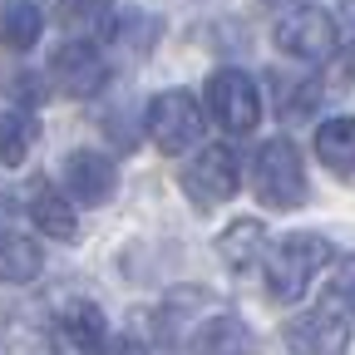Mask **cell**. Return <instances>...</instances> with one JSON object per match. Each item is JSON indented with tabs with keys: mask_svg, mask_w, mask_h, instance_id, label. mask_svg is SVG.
Returning <instances> with one entry per match:
<instances>
[{
	"mask_svg": "<svg viewBox=\"0 0 355 355\" xmlns=\"http://www.w3.org/2000/svg\"><path fill=\"white\" fill-rule=\"evenodd\" d=\"M282 340L296 355H345L350 350V316H340V306H311L301 316L282 326Z\"/></svg>",
	"mask_w": 355,
	"mask_h": 355,
	"instance_id": "7",
	"label": "cell"
},
{
	"mask_svg": "<svg viewBox=\"0 0 355 355\" xmlns=\"http://www.w3.org/2000/svg\"><path fill=\"white\" fill-rule=\"evenodd\" d=\"M183 198L198 207V212H217L222 202L237 198V183H242V158L232 144H207L188 158L183 168Z\"/></svg>",
	"mask_w": 355,
	"mask_h": 355,
	"instance_id": "2",
	"label": "cell"
},
{
	"mask_svg": "<svg viewBox=\"0 0 355 355\" xmlns=\"http://www.w3.org/2000/svg\"><path fill=\"white\" fill-rule=\"evenodd\" d=\"M202 109L227 133H252L261 123V94L247 69H217L202 89Z\"/></svg>",
	"mask_w": 355,
	"mask_h": 355,
	"instance_id": "6",
	"label": "cell"
},
{
	"mask_svg": "<svg viewBox=\"0 0 355 355\" xmlns=\"http://www.w3.org/2000/svg\"><path fill=\"white\" fill-rule=\"evenodd\" d=\"M104 40L109 44H123L128 55H148L153 44H158V20L144 15V10H123L104 25Z\"/></svg>",
	"mask_w": 355,
	"mask_h": 355,
	"instance_id": "18",
	"label": "cell"
},
{
	"mask_svg": "<svg viewBox=\"0 0 355 355\" xmlns=\"http://www.w3.org/2000/svg\"><path fill=\"white\" fill-rule=\"evenodd\" d=\"M40 139V123L25 109H0V168H20Z\"/></svg>",
	"mask_w": 355,
	"mask_h": 355,
	"instance_id": "17",
	"label": "cell"
},
{
	"mask_svg": "<svg viewBox=\"0 0 355 355\" xmlns=\"http://www.w3.org/2000/svg\"><path fill=\"white\" fill-rule=\"evenodd\" d=\"M316 158L336 173V178H350L355 173V119H326L316 128Z\"/></svg>",
	"mask_w": 355,
	"mask_h": 355,
	"instance_id": "15",
	"label": "cell"
},
{
	"mask_svg": "<svg viewBox=\"0 0 355 355\" xmlns=\"http://www.w3.org/2000/svg\"><path fill=\"white\" fill-rule=\"evenodd\" d=\"M60 178H64V198L79 202V207H104L119 188V168L109 163V153L99 148H74L64 153L60 163Z\"/></svg>",
	"mask_w": 355,
	"mask_h": 355,
	"instance_id": "9",
	"label": "cell"
},
{
	"mask_svg": "<svg viewBox=\"0 0 355 355\" xmlns=\"http://www.w3.org/2000/svg\"><path fill=\"white\" fill-rule=\"evenodd\" d=\"M261 6H286V0H261Z\"/></svg>",
	"mask_w": 355,
	"mask_h": 355,
	"instance_id": "24",
	"label": "cell"
},
{
	"mask_svg": "<svg viewBox=\"0 0 355 355\" xmlns=\"http://www.w3.org/2000/svg\"><path fill=\"white\" fill-rule=\"evenodd\" d=\"M44 266V252L40 242H30L25 232H6L0 227V286H20V282H35Z\"/></svg>",
	"mask_w": 355,
	"mask_h": 355,
	"instance_id": "14",
	"label": "cell"
},
{
	"mask_svg": "<svg viewBox=\"0 0 355 355\" xmlns=\"http://www.w3.org/2000/svg\"><path fill=\"white\" fill-rule=\"evenodd\" d=\"M10 89H15L20 99H40V94H44V89H40V79H25V74H15V79H10Z\"/></svg>",
	"mask_w": 355,
	"mask_h": 355,
	"instance_id": "21",
	"label": "cell"
},
{
	"mask_svg": "<svg viewBox=\"0 0 355 355\" xmlns=\"http://www.w3.org/2000/svg\"><path fill=\"white\" fill-rule=\"evenodd\" d=\"M326 261H331V242L326 237H316V232L282 237L272 252H266V291H272V301H282V306L301 301Z\"/></svg>",
	"mask_w": 355,
	"mask_h": 355,
	"instance_id": "1",
	"label": "cell"
},
{
	"mask_svg": "<svg viewBox=\"0 0 355 355\" xmlns=\"http://www.w3.org/2000/svg\"><path fill=\"white\" fill-rule=\"evenodd\" d=\"M272 40H277L282 55H291V60H301V64H321V60H331V55L340 50L336 15L321 10V6H296V10H286V15L277 20Z\"/></svg>",
	"mask_w": 355,
	"mask_h": 355,
	"instance_id": "5",
	"label": "cell"
},
{
	"mask_svg": "<svg viewBox=\"0 0 355 355\" xmlns=\"http://www.w3.org/2000/svg\"><path fill=\"white\" fill-rule=\"evenodd\" d=\"M50 10H55L69 30H89V25H109V20H114L104 0H50ZM99 35H104V30H99Z\"/></svg>",
	"mask_w": 355,
	"mask_h": 355,
	"instance_id": "19",
	"label": "cell"
},
{
	"mask_svg": "<svg viewBox=\"0 0 355 355\" xmlns=\"http://www.w3.org/2000/svg\"><path fill=\"white\" fill-rule=\"evenodd\" d=\"M25 207H30V222H35L40 232H50V237H74V232H79V227H74V207H69V198H64L60 188H50L44 178H35V183H30Z\"/></svg>",
	"mask_w": 355,
	"mask_h": 355,
	"instance_id": "11",
	"label": "cell"
},
{
	"mask_svg": "<svg viewBox=\"0 0 355 355\" xmlns=\"http://www.w3.org/2000/svg\"><path fill=\"white\" fill-rule=\"evenodd\" d=\"M40 30H44V10L30 6V0H10V6H0V44L15 55L35 50L40 44Z\"/></svg>",
	"mask_w": 355,
	"mask_h": 355,
	"instance_id": "16",
	"label": "cell"
},
{
	"mask_svg": "<svg viewBox=\"0 0 355 355\" xmlns=\"http://www.w3.org/2000/svg\"><path fill=\"white\" fill-rule=\"evenodd\" d=\"M326 301H331V306L345 301V316L355 321V252L336 266V282H331V296H326Z\"/></svg>",
	"mask_w": 355,
	"mask_h": 355,
	"instance_id": "20",
	"label": "cell"
},
{
	"mask_svg": "<svg viewBox=\"0 0 355 355\" xmlns=\"http://www.w3.org/2000/svg\"><path fill=\"white\" fill-rule=\"evenodd\" d=\"M193 355H247V345H252V331L237 321V316H227V311H217V316H207L198 331H193Z\"/></svg>",
	"mask_w": 355,
	"mask_h": 355,
	"instance_id": "13",
	"label": "cell"
},
{
	"mask_svg": "<svg viewBox=\"0 0 355 355\" xmlns=\"http://www.w3.org/2000/svg\"><path fill=\"white\" fill-rule=\"evenodd\" d=\"M50 74H55V84L64 89L69 99H94L99 89L109 84V60L99 55V44L69 35L60 50L50 55Z\"/></svg>",
	"mask_w": 355,
	"mask_h": 355,
	"instance_id": "8",
	"label": "cell"
},
{
	"mask_svg": "<svg viewBox=\"0 0 355 355\" xmlns=\"http://www.w3.org/2000/svg\"><path fill=\"white\" fill-rule=\"evenodd\" d=\"M252 183H257V198L261 207H277V212H291L306 202V168H301V153L291 148V139H266L252 158Z\"/></svg>",
	"mask_w": 355,
	"mask_h": 355,
	"instance_id": "4",
	"label": "cell"
},
{
	"mask_svg": "<svg viewBox=\"0 0 355 355\" xmlns=\"http://www.w3.org/2000/svg\"><path fill=\"white\" fill-rule=\"evenodd\" d=\"M109 321H104V311L94 301H69L60 311V321H55V345L60 355H104L109 345Z\"/></svg>",
	"mask_w": 355,
	"mask_h": 355,
	"instance_id": "10",
	"label": "cell"
},
{
	"mask_svg": "<svg viewBox=\"0 0 355 355\" xmlns=\"http://www.w3.org/2000/svg\"><path fill=\"white\" fill-rule=\"evenodd\" d=\"M345 15H355V0H345Z\"/></svg>",
	"mask_w": 355,
	"mask_h": 355,
	"instance_id": "23",
	"label": "cell"
},
{
	"mask_svg": "<svg viewBox=\"0 0 355 355\" xmlns=\"http://www.w3.org/2000/svg\"><path fill=\"white\" fill-rule=\"evenodd\" d=\"M144 128H148L153 148H163V153H188V148L202 144L207 114H202V104L188 94V89H163V94H153L148 109H144Z\"/></svg>",
	"mask_w": 355,
	"mask_h": 355,
	"instance_id": "3",
	"label": "cell"
},
{
	"mask_svg": "<svg viewBox=\"0 0 355 355\" xmlns=\"http://www.w3.org/2000/svg\"><path fill=\"white\" fill-rule=\"evenodd\" d=\"M217 257L232 266V272H252L266 257V227L257 217H237L227 232H217Z\"/></svg>",
	"mask_w": 355,
	"mask_h": 355,
	"instance_id": "12",
	"label": "cell"
},
{
	"mask_svg": "<svg viewBox=\"0 0 355 355\" xmlns=\"http://www.w3.org/2000/svg\"><path fill=\"white\" fill-rule=\"evenodd\" d=\"M345 79L355 84V44H350V50H345Z\"/></svg>",
	"mask_w": 355,
	"mask_h": 355,
	"instance_id": "22",
	"label": "cell"
}]
</instances>
